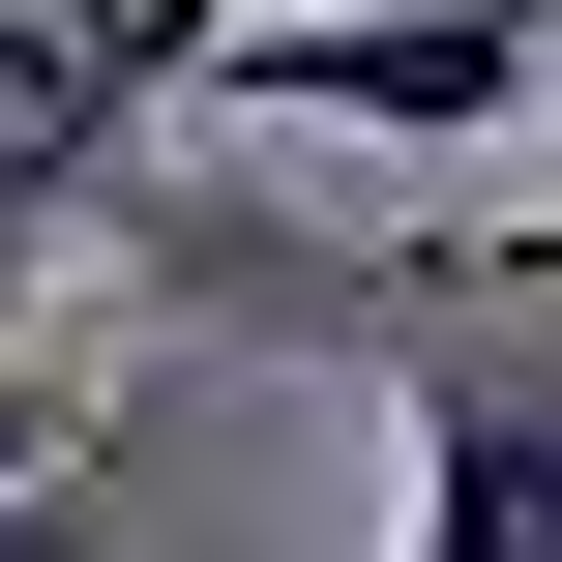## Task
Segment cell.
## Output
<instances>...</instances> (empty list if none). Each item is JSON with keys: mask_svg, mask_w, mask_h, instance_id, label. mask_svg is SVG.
<instances>
[{"mask_svg": "<svg viewBox=\"0 0 562 562\" xmlns=\"http://www.w3.org/2000/svg\"><path fill=\"white\" fill-rule=\"evenodd\" d=\"M207 296L385 385V445H415V562H562V237H385V267L237 237Z\"/></svg>", "mask_w": 562, "mask_h": 562, "instance_id": "6da1fadb", "label": "cell"}, {"mask_svg": "<svg viewBox=\"0 0 562 562\" xmlns=\"http://www.w3.org/2000/svg\"><path fill=\"white\" fill-rule=\"evenodd\" d=\"M237 0H0V237H89L148 119H207Z\"/></svg>", "mask_w": 562, "mask_h": 562, "instance_id": "7a4b0ae2", "label": "cell"}, {"mask_svg": "<svg viewBox=\"0 0 562 562\" xmlns=\"http://www.w3.org/2000/svg\"><path fill=\"white\" fill-rule=\"evenodd\" d=\"M207 119H385V148H474V119H562L533 0H296L207 59Z\"/></svg>", "mask_w": 562, "mask_h": 562, "instance_id": "3957f363", "label": "cell"}, {"mask_svg": "<svg viewBox=\"0 0 562 562\" xmlns=\"http://www.w3.org/2000/svg\"><path fill=\"white\" fill-rule=\"evenodd\" d=\"M89 445H119V415H89V356H30V326H0V533H30V504H89Z\"/></svg>", "mask_w": 562, "mask_h": 562, "instance_id": "277c9868", "label": "cell"}, {"mask_svg": "<svg viewBox=\"0 0 562 562\" xmlns=\"http://www.w3.org/2000/svg\"><path fill=\"white\" fill-rule=\"evenodd\" d=\"M0 562H119V474H89V504H30V533H0Z\"/></svg>", "mask_w": 562, "mask_h": 562, "instance_id": "5b68a950", "label": "cell"}, {"mask_svg": "<svg viewBox=\"0 0 562 562\" xmlns=\"http://www.w3.org/2000/svg\"><path fill=\"white\" fill-rule=\"evenodd\" d=\"M533 59H562V0H533Z\"/></svg>", "mask_w": 562, "mask_h": 562, "instance_id": "8992f818", "label": "cell"}]
</instances>
